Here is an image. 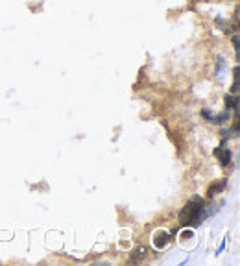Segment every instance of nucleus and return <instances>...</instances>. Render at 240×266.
Wrapping results in <instances>:
<instances>
[{"mask_svg": "<svg viewBox=\"0 0 240 266\" xmlns=\"http://www.w3.org/2000/svg\"><path fill=\"white\" fill-rule=\"evenodd\" d=\"M203 209H205L203 207V200L200 196H194L190 201L185 203V207L179 212V222H181V226H192V228H196L198 224L205 218Z\"/></svg>", "mask_w": 240, "mask_h": 266, "instance_id": "f257e3e1", "label": "nucleus"}, {"mask_svg": "<svg viewBox=\"0 0 240 266\" xmlns=\"http://www.w3.org/2000/svg\"><path fill=\"white\" fill-rule=\"evenodd\" d=\"M168 242H170V235L166 233V231H157V233L154 235V246L155 248H165Z\"/></svg>", "mask_w": 240, "mask_h": 266, "instance_id": "f03ea898", "label": "nucleus"}, {"mask_svg": "<svg viewBox=\"0 0 240 266\" xmlns=\"http://www.w3.org/2000/svg\"><path fill=\"white\" fill-rule=\"evenodd\" d=\"M214 155L220 159V163L224 165V167H227L231 163V150H227V148H216Z\"/></svg>", "mask_w": 240, "mask_h": 266, "instance_id": "7ed1b4c3", "label": "nucleus"}, {"mask_svg": "<svg viewBox=\"0 0 240 266\" xmlns=\"http://www.w3.org/2000/svg\"><path fill=\"white\" fill-rule=\"evenodd\" d=\"M225 185V181H220L218 185H213V187H211V189H209V196H211V198H213L214 194H216V192H218L220 189H222V187H224Z\"/></svg>", "mask_w": 240, "mask_h": 266, "instance_id": "20e7f679", "label": "nucleus"}, {"mask_svg": "<svg viewBox=\"0 0 240 266\" xmlns=\"http://www.w3.org/2000/svg\"><path fill=\"white\" fill-rule=\"evenodd\" d=\"M225 102H227V108L236 109V98L235 96H227V98H225Z\"/></svg>", "mask_w": 240, "mask_h": 266, "instance_id": "39448f33", "label": "nucleus"}, {"mask_svg": "<svg viewBox=\"0 0 240 266\" xmlns=\"http://www.w3.org/2000/svg\"><path fill=\"white\" fill-rule=\"evenodd\" d=\"M135 251H137V253L133 255V261H137L139 257H144V255H146V248H137Z\"/></svg>", "mask_w": 240, "mask_h": 266, "instance_id": "423d86ee", "label": "nucleus"}]
</instances>
